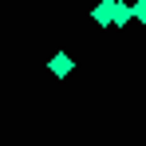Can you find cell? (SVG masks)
Masks as SVG:
<instances>
[{
    "instance_id": "3",
    "label": "cell",
    "mask_w": 146,
    "mask_h": 146,
    "mask_svg": "<svg viewBox=\"0 0 146 146\" xmlns=\"http://www.w3.org/2000/svg\"><path fill=\"white\" fill-rule=\"evenodd\" d=\"M130 16H134V12H130V4L115 0V20H111V24H115V28H122V24H130Z\"/></svg>"
},
{
    "instance_id": "1",
    "label": "cell",
    "mask_w": 146,
    "mask_h": 146,
    "mask_svg": "<svg viewBox=\"0 0 146 146\" xmlns=\"http://www.w3.org/2000/svg\"><path fill=\"white\" fill-rule=\"evenodd\" d=\"M91 20H95L99 28H111V20H115V0H99L95 8H91Z\"/></svg>"
},
{
    "instance_id": "2",
    "label": "cell",
    "mask_w": 146,
    "mask_h": 146,
    "mask_svg": "<svg viewBox=\"0 0 146 146\" xmlns=\"http://www.w3.org/2000/svg\"><path fill=\"white\" fill-rule=\"evenodd\" d=\"M71 67H75V59L67 55V51H59V55H51V59H48V71L55 75V79H63V75H71Z\"/></svg>"
},
{
    "instance_id": "4",
    "label": "cell",
    "mask_w": 146,
    "mask_h": 146,
    "mask_svg": "<svg viewBox=\"0 0 146 146\" xmlns=\"http://www.w3.org/2000/svg\"><path fill=\"white\" fill-rule=\"evenodd\" d=\"M130 12H134V16L146 24V0H134V8H130Z\"/></svg>"
}]
</instances>
